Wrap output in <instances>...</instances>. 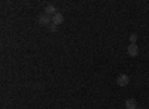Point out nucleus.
I'll return each instance as SVG.
<instances>
[{"mask_svg": "<svg viewBox=\"0 0 149 109\" xmlns=\"http://www.w3.org/2000/svg\"><path fill=\"white\" fill-rule=\"evenodd\" d=\"M128 82H130V78H128V75H125V73H121V75L116 76V84H118L119 87L128 85Z\"/></svg>", "mask_w": 149, "mask_h": 109, "instance_id": "f257e3e1", "label": "nucleus"}, {"mask_svg": "<svg viewBox=\"0 0 149 109\" xmlns=\"http://www.w3.org/2000/svg\"><path fill=\"white\" fill-rule=\"evenodd\" d=\"M52 22V17L48 15V14H42L39 17V24L40 26H49V24Z\"/></svg>", "mask_w": 149, "mask_h": 109, "instance_id": "f03ea898", "label": "nucleus"}, {"mask_svg": "<svg viewBox=\"0 0 149 109\" xmlns=\"http://www.w3.org/2000/svg\"><path fill=\"white\" fill-rule=\"evenodd\" d=\"M127 52H128V55L130 57H136L139 54V46H137V43H130L128 46H127Z\"/></svg>", "mask_w": 149, "mask_h": 109, "instance_id": "7ed1b4c3", "label": "nucleus"}, {"mask_svg": "<svg viewBox=\"0 0 149 109\" xmlns=\"http://www.w3.org/2000/svg\"><path fill=\"white\" fill-rule=\"evenodd\" d=\"M63 21H64V15L61 14V12H57V14L52 17V22L57 24V26H60V24L63 22Z\"/></svg>", "mask_w": 149, "mask_h": 109, "instance_id": "20e7f679", "label": "nucleus"}, {"mask_svg": "<svg viewBox=\"0 0 149 109\" xmlns=\"http://www.w3.org/2000/svg\"><path fill=\"white\" fill-rule=\"evenodd\" d=\"M125 108H127V109H137L139 106H137V102H136L134 99H127Z\"/></svg>", "mask_w": 149, "mask_h": 109, "instance_id": "39448f33", "label": "nucleus"}, {"mask_svg": "<svg viewBox=\"0 0 149 109\" xmlns=\"http://www.w3.org/2000/svg\"><path fill=\"white\" fill-rule=\"evenodd\" d=\"M45 14H48V15H51V17H54L55 14H57V9L52 6V5H48L46 8H45Z\"/></svg>", "mask_w": 149, "mask_h": 109, "instance_id": "423d86ee", "label": "nucleus"}, {"mask_svg": "<svg viewBox=\"0 0 149 109\" xmlns=\"http://www.w3.org/2000/svg\"><path fill=\"white\" fill-rule=\"evenodd\" d=\"M136 42H137V34L131 33V34H130V43H136Z\"/></svg>", "mask_w": 149, "mask_h": 109, "instance_id": "0eeeda50", "label": "nucleus"}, {"mask_svg": "<svg viewBox=\"0 0 149 109\" xmlns=\"http://www.w3.org/2000/svg\"><path fill=\"white\" fill-rule=\"evenodd\" d=\"M48 27H49V31H52V33H54V31H57V24H54V22H51Z\"/></svg>", "mask_w": 149, "mask_h": 109, "instance_id": "6e6552de", "label": "nucleus"}, {"mask_svg": "<svg viewBox=\"0 0 149 109\" xmlns=\"http://www.w3.org/2000/svg\"><path fill=\"white\" fill-rule=\"evenodd\" d=\"M137 109H143V108H137Z\"/></svg>", "mask_w": 149, "mask_h": 109, "instance_id": "1a4fd4ad", "label": "nucleus"}]
</instances>
